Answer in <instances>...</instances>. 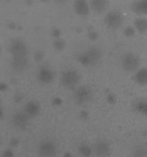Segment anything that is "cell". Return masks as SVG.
<instances>
[{"label":"cell","mask_w":147,"mask_h":157,"mask_svg":"<svg viewBox=\"0 0 147 157\" xmlns=\"http://www.w3.org/2000/svg\"><path fill=\"white\" fill-rule=\"evenodd\" d=\"M4 157H12V153L11 152H5L4 153Z\"/></svg>","instance_id":"obj_23"},{"label":"cell","mask_w":147,"mask_h":157,"mask_svg":"<svg viewBox=\"0 0 147 157\" xmlns=\"http://www.w3.org/2000/svg\"><path fill=\"white\" fill-rule=\"evenodd\" d=\"M40 105L36 101H28L24 107V112L28 116L29 118L35 117L40 113Z\"/></svg>","instance_id":"obj_12"},{"label":"cell","mask_w":147,"mask_h":157,"mask_svg":"<svg viewBox=\"0 0 147 157\" xmlns=\"http://www.w3.org/2000/svg\"><path fill=\"white\" fill-rule=\"evenodd\" d=\"M54 46H55V48H56V50L61 51L64 48V42L62 40H57L54 42Z\"/></svg>","instance_id":"obj_21"},{"label":"cell","mask_w":147,"mask_h":157,"mask_svg":"<svg viewBox=\"0 0 147 157\" xmlns=\"http://www.w3.org/2000/svg\"><path fill=\"white\" fill-rule=\"evenodd\" d=\"M121 67L127 72H133L139 67V59L137 55L132 52H127L122 56L120 60Z\"/></svg>","instance_id":"obj_2"},{"label":"cell","mask_w":147,"mask_h":157,"mask_svg":"<svg viewBox=\"0 0 147 157\" xmlns=\"http://www.w3.org/2000/svg\"><path fill=\"white\" fill-rule=\"evenodd\" d=\"M74 97L75 102L82 105L87 104L91 100L92 91L87 86H80L75 90Z\"/></svg>","instance_id":"obj_7"},{"label":"cell","mask_w":147,"mask_h":157,"mask_svg":"<svg viewBox=\"0 0 147 157\" xmlns=\"http://www.w3.org/2000/svg\"><path fill=\"white\" fill-rule=\"evenodd\" d=\"M34 58H35V60L36 61V62L37 61L39 62L44 58V53L42 52H41V51H38V52H35V55H34Z\"/></svg>","instance_id":"obj_22"},{"label":"cell","mask_w":147,"mask_h":157,"mask_svg":"<svg viewBox=\"0 0 147 157\" xmlns=\"http://www.w3.org/2000/svg\"><path fill=\"white\" fill-rule=\"evenodd\" d=\"M9 51L12 58H25L28 55V47L21 39H14L9 44Z\"/></svg>","instance_id":"obj_5"},{"label":"cell","mask_w":147,"mask_h":157,"mask_svg":"<svg viewBox=\"0 0 147 157\" xmlns=\"http://www.w3.org/2000/svg\"><path fill=\"white\" fill-rule=\"evenodd\" d=\"M57 146L51 140H44L38 144L37 153L40 157H55L57 154Z\"/></svg>","instance_id":"obj_3"},{"label":"cell","mask_w":147,"mask_h":157,"mask_svg":"<svg viewBox=\"0 0 147 157\" xmlns=\"http://www.w3.org/2000/svg\"><path fill=\"white\" fill-rule=\"evenodd\" d=\"M80 81V75L77 71L69 69L62 73L61 76V83L64 87L72 89L74 88Z\"/></svg>","instance_id":"obj_4"},{"label":"cell","mask_w":147,"mask_h":157,"mask_svg":"<svg viewBox=\"0 0 147 157\" xmlns=\"http://www.w3.org/2000/svg\"><path fill=\"white\" fill-rule=\"evenodd\" d=\"M92 153L96 157H109L111 154L110 144L104 140H98L92 146Z\"/></svg>","instance_id":"obj_6"},{"label":"cell","mask_w":147,"mask_h":157,"mask_svg":"<svg viewBox=\"0 0 147 157\" xmlns=\"http://www.w3.org/2000/svg\"><path fill=\"white\" fill-rule=\"evenodd\" d=\"M134 80L141 86L147 84V68H141L136 71L134 75Z\"/></svg>","instance_id":"obj_15"},{"label":"cell","mask_w":147,"mask_h":157,"mask_svg":"<svg viewBox=\"0 0 147 157\" xmlns=\"http://www.w3.org/2000/svg\"><path fill=\"white\" fill-rule=\"evenodd\" d=\"M123 17L119 12L116 11H112V12L107 13L105 17V24L109 29H117L122 25Z\"/></svg>","instance_id":"obj_9"},{"label":"cell","mask_w":147,"mask_h":157,"mask_svg":"<svg viewBox=\"0 0 147 157\" xmlns=\"http://www.w3.org/2000/svg\"><path fill=\"white\" fill-rule=\"evenodd\" d=\"M133 10L135 13L139 15H147V0H142V1H136L133 2Z\"/></svg>","instance_id":"obj_13"},{"label":"cell","mask_w":147,"mask_h":157,"mask_svg":"<svg viewBox=\"0 0 147 157\" xmlns=\"http://www.w3.org/2000/svg\"><path fill=\"white\" fill-rule=\"evenodd\" d=\"M37 78H38V81L41 84H51L55 79V72L48 66H41L38 71Z\"/></svg>","instance_id":"obj_8"},{"label":"cell","mask_w":147,"mask_h":157,"mask_svg":"<svg viewBox=\"0 0 147 157\" xmlns=\"http://www.w3.org/2000/svg\"><path fill=\"white\" fill-rule=\"evenodd\" d=\"M29 117L24 111L17 112L12 116V126L17 130H24L28 124Z\"/></svg>","instance_id":"obj_10"},{"label":"cell","mask_w":147,"mask_h":157,"mask_svg":"<svg viewBox=\"0 0 147 157\" xmlns=\"http://www.w3.org/2000/svg\"><path fill=\"white\" fill-rule=\"evenodd\" d=\"M102 55L100 48L96 46H92L84 53L80 55L79 61L84 65L95 66L100 61Z\"/></svg>","instance_id":"obj_1"},{"label":"cell","mask_w":147,"mask_h":157,"mask_svg":"<svg viewBox=\"0 0 147 157\" xmlns=\"http://www.w3.org/2000/svg\"><path fill=\"white\" fill-rule=\"evenodd\" d=\"M108 6V2L107 1H91L90 2V7L94 12L98 14L105 12Z\"/></svg>","instance_id":"obj_14"},{"label":"cell","mask_w":147,"mask_h":157,"mask_svg":"<svg viewBox=\"0 0 147 157\" xmlns=\"http://www.w3.org/2000/svg\"><path fill=\"white\" fill-rule=\"evenodd\" d=\"M131 157H147V146L138 145L133 149Z\"/></svg>","instance_id":"obj_18"},{"label":"cell","mask_w":147,"mask_h":157,"mask_svg":"<svg viewBox=\"0 0 147 157\" xmlns=\"http://www.w3.org/2000/svg\"><path fill=\"white\" fill-rule=\"evenodd\" d=\"M11 67L16 73H22L28 67V61L25 58H12L11 61Z\"/></svg>","instance_id":"obj_11"},{"label":"cell","mask_w":147,"mask_h":157,"mask_svg":"<svg viewBox=\"0 0 147 157\" xmlns=\"http://www.w3.org/2000/svg\"><path fill=\"white\" fill-rule=\"evenodd\" d=\"M74 9L80 15H85L89 12V6L84 1H77L74 3Z\"/></svg>","instance_id":"obj_17"},{"label":"cell","mask_w":147,"mask_h":157,"mask_svg":"<svg viewBox=\"0 0 147 157\" xmlns=\"http://www.w3.org/2000/svg\"><path fill=\"white\" fill-rule=\"evenodd\" d=\"M133 108L137 113L147 116V100L140 99L136 101L133 104Z\"/></svg>","instance_id":"obj_16"},{"label":"cell","mask_w":147,"mask_h":157,"mask_svg":"<svg viewBox=\"0 0 147 157\" xmlns=\"http://www.w3.org/2000/svg\"><path fill=\"white\" fill-rule=\"evenodd\" d=\"M135 25L140 33L147 32V20L145 18H139L136 20L135 21Z\"/></svg>","instance_id":"obj_20"},{"label":"cell","mask_w":147,"mask_h":157,"mask_svg":"<svg viewBox=\"0 0 147 157\" xmlns=\"http://www.w3.org/2000/svg\"><path fill=\"white\" fill-rule=\"evenodd\" d=\"M77 153L82 157H89L92 154V148L87 144H81L77 147Z\"/></svg>","instance_id":"obj_19"}]
</instances>
